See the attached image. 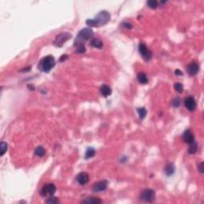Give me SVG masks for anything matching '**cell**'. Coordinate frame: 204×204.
Masks as SVG:
<instances>
[{"instance_id":"14","label":"cell","mask_w":204,"mask_h":204,"mask_svg":"<svg viewBox=\"0 0 204 204\" xmlns=\"http://www.w3.org/2000/svg\"><path fill=\"white\" fill-rule=\"evenodd\" d=\"M82 203H90V204H99L102 203V200L97 197H89L86 198V199L81 201Z\"/></svg>"},{"instance_id":"23","label":"cell","mask_w":204,"mask_h":204,"mask_svg":"<svg viewBox=\"0 0 204 204\" xmlns=\"http://www.w3.org/2000/svg\"><path fill=\"white\" fill-rule=\"evenodd\" d=\"M147 5L151 9H156L158 7V2L156 0H149L147 2Z\"/></svg>"},{"instance_id":"27","label":"cell","mask_w":204,"mask_h":204,"mask_svg":"<svg viewBox=\"0 0 204 204\" xmlns=\"http://www.w3.org/2000/svg\"><path fill=\"white\" fill-rule=\"evenodd\" d=\"M172 105L175 108H178L180 105V99L179 97H176L174 100H172Z\"/></svg>"},{"instance_id":"22","label":"cell","mask_w":204,"mask_h":204,"mask_svg":"<svg viewBox=\"0 0 204 204\" xmlns=\"http://www.w3.org/2000/svg\"><path fill=\"white\" fill-rule=\"evenodd\" d=\"M76 47V53L77 54H83L86 52V47L84 44H78L77 46H74Z\"/></svg>"},{"instance_id":"10","label":"cell","mask_w":204,"mask_h":204,"mask_svg":"<svg viewBox=\"0 0 204 204\" xmlns=\"http://www.w3.org/2000/svg\"><path fill=\"white\" fill-rule=\"evenodd\" d=\"M77 181L78 182L79 184L81 185H86V183L90 180V176L86 172H81L76 177Z\"/></svg>"},{"instance_id":"8","label":"cell","mask_w":204,"mask_h":204,"mask_svg":"<svg viewBox=\"0 0 204 204\" xmlns=\"http://www.w3.org/2000/svg\"><path fill=\"white\" fill-rule=\"evenodd\" d=\"M108 186V181L107 180H102L100 181L98 183H95L93 186V192H100L103 191Z\"/></svg>"},{"instance_id":"19","label":"cell","mask_w":204,"mask_h":204,"mask_svg":"<svg viewBox=\"0 0 204 204\" xmlns=\"http://www.w3.org/2000/svg\"><path fill=\"white\" fill-rule=\"evenodd\" d=\"M197 150H198L197 143H195V141H193L192 143H190V147H189V148H188V153H189V154H195V153H196Z\"/></svg>"},{"instance_id":"17","label":"cell","mask_w":204,"mask_h":204,"mask_svg":"<svg viewBox=\"0 0 204 204\" xmlns=\"http://www.w3.org/2000/svg\"><path fill=\"white\" fill-rule=\"evenodd\" d=\"M90 44H91L92 46L94 47V48H97V49H100L103 46V42L99 38H93L91 40Z\"/></svg>"},{"instance_id":"29","label":"cell","mask_w":204,"mask_h":204,"mask_svg":"<svg viewBox=\"0 0 204 204\" xmlns=\"http://www.w3.org/2000/svg\"><path fill=\"white\" fill-rule=\"evenodd\" d=\"M203 168H204V163L203 162H202L200 164H199V172L202 173V174L204 172Z\"/></svg>"},{"instance_id":"31","label":"cell","mask_w":204,"mask_h":204,"mask_svg":"<svg viewBox=\"0 0 204 204\" xmlns=\"http://www.w3.org/2000/svg\"><path fill=\"white\" fill-rule=\"evenodd\" d=\"M68 58V55L67 54H65V55H62L61 57V58H60V60L59 61H61V62H62V61H65L66 59Z\"/></svg>"},{"instance_id":"13","label":"cell","mask_w":204,"mask_h":204,"mask_svg":"<svg viewBox=\"0 0 204 204\" xmlns=\"http://www.w3.org/2000/svg\"><path fill=\"white\" fill-rule=\"evenodd\" d=\"M100 93L102 96H104V97H107L108 96H110L112 94V90L111 88L107 85H103V86L100 87Z\"/></svg>"},{"instance_id":"2","label":"cell","mask_w":204,"mask_h":204,"mask_svg":"<svg viewBox=\"0 0 204 204\" xmlns=\"http://www.w3.org/2000/svg\"><path fill=\"white\" fill-rule=\"evenodd\" d=\"M55 59L52 55H48L44 57L40 61L38 64V69L41 71L45 72V73H49V72L54 68L55 65Z\"/></svg>"},{"instance_id":"20","label":"cell","mask_w":204,"mask_h":204,"mask_svg":"<svg viewBox=\"0 0 204 204\" xmlns=\"http://www.w3.org/2000/svg\"><path fill=\"white\" fill-rule=\"evenodd\" d=\"M95 154H96V151H95V150L93 149V147H89V148H87V150L86 151L85 158L86 159H90V158L93 157L95 156Z\"/></svg>"},{"instance_id":"25","label":"cell","mask_w":204,"mask_h":204,"mask_svg":"<svg viewBox=\"0 0 204 204\" xmlns=\"http://www.w3.org/2000/svg\"><path fill=\"white\" fill-rule=\"evenodd\" d=\"M0 150H1V156H3L6 152V151L7 150V143L6 142H1L0 143Z\"/></svg>"},{"instance_id":"12","label":"cell","mask_w":204,"mask_h":204,"mask_svg":"<svg viewBox=\"0 0 204 204\" xmlns=\"http://www.w3.org/2000/svg\"><path fill=\"white\" fill-rule=\"evenodd\" d=\"M183 140L186 142V143H192L193 141H195V137H194L193 133L191 131L190 129L186 130L183 134Z\"/></svg>"},{"instance_id":"21","label":"cell","mask_w":204,"mask_h":204,"mask_svg":"<svg viewBox=\"0 0 204 204\" xmlns=\"http://www.w3.org/2000/svg\"><path fill=\"white\" fill-rule=\"evenodd\" d=\"M137 112H138V114H139V116H140V119H143L146 115H147V110L145 108H137Z\"/></svg>"},{"instance_id":"7","label":"cell","mask_w":204,"mask_h":204,"mask_svg":"<svg viewBox=\"0 0 204 204\" xmlns=\"http://www.w3.org/2000/svg\"><path fill=\"white\" fill-rule=\"evenodd\" d=\"M55 191H56V186L54 183H47L43 186L40 193L42 196L46 197V196H52L55 193Z\"/></svg>"},{"instance_id":"5","label":"cell","mask_w":204,"mask_h":204,"mask_svg":"<svg viewBox=\"0 0 204 204\" xmlns=\"http://www.w3.org/2000/svg\"><path fill=\"white\" fill-rule=\"evenodd\" d=\"M72 37V35L68 32H62L61 34H59L55 38V39L54 41V45L56 46L57 47H61L63 46L66 41H68L70 38Z\"/></svg>"},{"instance_id":"16","label":"cell","mask_w":204,"mask_h":204,"mask_svg":"<svg viewBox=\"0 0 204 204\" xmlns=\"http://www.w3.org/2000/svg\"><path fill=\"white\" fill-rule=\"evenodd\" d=\"M137 80H138V81L140 83V84H143V85H144V84H147V82H148V79H147V75L144 73H139L138 74H137Z\"/></svg>"},{"instance_id":"11","label":"cell","mask_w":204,"mask_h":204,"mask_svg":"<svg viewBox=\"0 0 204 204\" xmlns=\"http://www.w3.org/2000/svg\"><path fill=\"white\" fill-rule=\"evenodd\" d=\"M199 65L196 63V62H191L189 64V65L187 66V73L191 76H195L197 74L199 73Z\"/></svg>"},{"instance_id":"6","label":"cell","mask_w":204,"mask_h":204,"mask_svg":"<svg viewBox=\"0 0 204 204\" xmlns=\"http://www.w3.org/2000/svg\"><path fill=\"white\" fill-rule=\"evenodd\" d=\"M138 50H139V53L142 56L143 59L144 61H150L151 59V52L149 49L146 46V45L144 43H140L139 44V46H138Z\"/></svg>"},{"instance_id":"1","label":"cell","mask_w":204,"mask_h":204,"mask_svg":"<svg viewBox=\"0 0 204 204\" xmlns=\"http://www.w3.org/2000/svg\"><path fill=\"white\" fill-rule=\"evenodd\" d=\"M110 20V14L106 11H100L93 19H88L86 21V25L90 27H98L105 24Z\"/></svg>"},{"instance_id":"30","label":"cell","mask_w":204,"mask_h":204,"mask_svg":"<svg viewBox=\"0 0 204 204\" xmlns=\"http://www.w3.org/2000/svg\"><path fill=\"white\" fill-rule=\"evenodd\" d=\"M175 74L176 76H183V72L181 71L180 69H176L175 70Z\"/></svg>"},{"instance_id":"26","label":"cell","mask_w":204,"mask_h":204,"mask_svg":"<svg viewBox=\"0 0 204 204\" xmlns=\"http://www.w3.org/2000/svg\"><path fill=\"white\" fill-rule=\"evenodd\" d=\"M59 203V200H58V199L56 197H51L50 196V198H49V199H47L46 200V203L48 204H57Z\"/></svg>"},{"instance_id":"4","label":"cell","mask_w":204,"mask_h":204,"mask_svg":"<svg viewBox=\"0 0 204 204\" xmlns=\"http://www.w3.org/2000/svg\"><path fill=\"white\" fill-rule=\"evenodd\" d=\"M156 193L153 190L147 188L141 191L140 195V199L145 203H152L155 200Z\"/></svg>"},{"instance_id":"24","label":"cell","mask_w":204,"mask_h":204,"mask_svg":"<svg viewBox=\"0 0 204 204\" xmlns=\"http://www.w3.org/2000/svg\"><path fill=\"white\" fill-rule=\"evenodd\" d=\"M174 88L176 90V92H178L179 93H182L183 91V86L179 82H176L175 85H174Z\"/></svg>"},{"instance_id":"28","label":"cell","mask_w":204,"mask_h":204,"mask_svg":"<svg viewBox=\"0 0 204 204\" xmlns=\"http://www.w3.org/2000/svg\"><path fill=\"white\" fill-rule=\"evenodd\" d=\"M123 26L127 29L133 28V25H132L131 23H129V22H124V23H123Z\"/></svg>"},{"instance_id":"3","label":"cell","mask_w":204,"mask_h":204,"mask_svg":"<svg viewBox=\"0 0 204 204\" xmlns=\"http://www.w3.org/2000/svg\"><path fill=\"white\" fill-rule=\"evenodd\" d=\"M93 35V31L92 29L85 28L81 30L76 38L75 42H74V46H77L78 44H84V42L91 38Z\"/></svg>"},{"instance_id":"9","label":"cell","mask_w":204,"mask_h":204,"mask_svg":"<svg viewBox=\"0 0 204 204\" xmlns=\"http://www.w3.org/2000/svg\"><path fill=\"white\" fill-rule=\"evenodd\" d=\"M184 104L189 111H194L196 108V101L192 97H186L184 100Z\"/></svg>"},{"instance_id":"18","label":"cell","mask_w":204,"mask_h":204,"mask_svg":"<svg viewBox=\"0 0 204 204\" xmlns=\"http://www.w3.org/2000/svg\"><path fill=\"white\" fill-rule=\"evenodd\" d=\"M34 154L37 156H39V157H42L45 156L46 154V151L44 149V147L42 146H38L37 147L34 151Z\"/></svg>"},{"instance_id":"15","label":"cell","mask_w":204,"mask_h":204,"mask_svg":"<svg viewBox=\"0 0 204 204\" xmlns=\"http://www.w3.org/2000/svg\"><path fill=\"white\" fill-rule=\"evenodd\" d=\"M165 174L168 176H171L174 174L175 172V166L172 163H168V164L165 166L164 168Z\"/></svg>"}]
</instances>
